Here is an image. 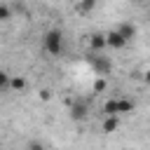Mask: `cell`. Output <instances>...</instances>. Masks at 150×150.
Instances as JSON below:
<instances>
[{"mask_svg": "<svg viewBox=\"0 0 150 150\" xmlns=\"http://www.w3.org/2000/svg\"><path fill=\"white\" fill-rule=\"evenodd\" d=\"M45 49L52 54V56H59L63 52V33L59 28H52L45 33Z\"/></svg>", "mask_w": 150, "mask_h": 150, "instance_id": "1", "label": "cell"}, {"mask_svg": "<svg viewBox=\"0 0 150 150\" xmlns=\"http://www.w3.org/2000/svg\"><path fill=\"white\" fill-rule=\"evenodd\" d=\"M89 66H91V68H94V73H96V75H101V77H103V75H108V73L112 70V61H110L108 56H103V54H94V52L89 54Z\"/></svg>", "mask_w": 150, "mask_h": 150, "instance_id": "2", "label": "cell"}, {"mask_svg": "<svg viewBox=\"0 0 150 150\" xmlns=\"http://www.w3.org/2000/svg\"><path fill=\"white\" fill-rule=\"evenodd\" d=\"M89 115V101L87 98H75L73 103H70V117L75 120V122H80V120H84Z\"/></svg>", "mask_w": 150, "mask_h": 150, "instance_id": "3", "label": "cell"}, {"mask_svg": "<svg viewBox=\"0 0 150 150\" xmlns=\"http://www.w3.org/2000/svg\"><path fill=\"white\" fill-rule=\"evenodd\" d=\"M105 40H108V47H112V49H122L124 45H127V40L122 38V33L115 28V30H110V33H105Z\"/></svg>", "mask_w": 150, "mask_h": 150, "instance_id": "4", "label": "cell"}, {"mask_svg": "<svg viewBox=\"0 0 150 150\" xmlns=\"http://www.w3.org/2000/svg\"><path fill=\"white\" fill-rule=\"evenodd\" d=\"M89 47H91V52H94V54H98L103 47H108L105 35H103V33H91V35H89Z\"/></svg>", "mask_w": 150, "mask_h": 150, "instance_id": "5", "label": "cell"}, {"mask_svg": "<svg viewBox=\"0 0 150 150\" xmlns=\"http://www.w3.org/2000/svg\"><path fill=\"white\" fill-rule=\"evenodd\" d=\"M117 30L122 33V38H124L127 42H131V40L136 38V26H134L131 21H124V23H120V26H117Z\"/></svg>", "mask_w": 150, "mask_h": 150, "instance_id": "6", "label": "cell"}, {"mask_svg": "<svg viewBox=\"0 0 150 150\" xmlns=\"http://www.w3.org/2000/svg\"><path fill=\"white\" fill-rule=\"evenodd\" d=\"M103 112H105V117L120 115V98H108V101L103 103Z\"/></svg>", "mask_w": 150, "mask_h": 150, "instance_id": "7", "label": "cell"}, {"mask_svg": "<svg viewBox=\"0 0 150 150\" xmlns=\"http://www.w3.org/2000/svg\"><path fill=\"white\" fill-rule=\"evenodd\" d=\"M94 7H96V0H80L75 9L80 14H89V12H94Z\"/></svg>", "mask_w": 150, "mask_h": 150, "instance_id": "8", "label": "cell"}, {"mask_svg": "<svg viewBox=\"0 0 150 150\" xmlns=\"http://www.w3.org/2000/svg\"><path fill=\"white\" fill-rule=\"evenodd\" d=\"M101 129H103V134H112V131L117 129V115H115V117H105L103 124H101Z\"/></svg>", "mask_w": 150, "mask_h": 150, "instance_id": "9", "label": "cell"}, {"mask_svg": "<svg viewBox=\"0 0 150 150\" xmlns=\"http://www.w3.org/2000/svg\"><path fill=\"white\" fill-rule=\"evenodd\" d=\"M131 110H134V101L120 98V115H127V112H131Z\"/></svg>", "mask_w": 150, "mask_h": 150, "instance_id": "10", "label": "cell"}, {"mask_svg": "<svg viewBox=\"0 0 150 150\" xmlns=\"http://www.w3.org/2000/svg\"><path fill=\"white\" fill-rule=\"evenodd\" d=\"M9 89H14V91H23V89H26V80H23V77H12Z\"/></svg>", "mask_w": 150, "mask_h": 150, "instance_id": "11", "label": "cell"}, {"mask_svg": "<svg viewBox=\"0 0 150 150\" xmlns=\"http://www.w3.org/2000/svg\"><path fill=\"white\" fill-rule=\"evenodd\" d=\"M105 87H108L105 77H96V80H94V94H101V91H105Z\"/></svg>", "mask_w": 150, "mask_h": 150, "instance_id": "12", "label": "cell"}, {"mask_svg": "<svg viewBox=\"0 0 150 150\" xmlns=\"http://www.w3.org/2000/svg\"><path fill=\"white\" fill-rule=\"evenodd\" d=\"M9 84H12V77H9L7 73H0V91H7Z\"/></svg>", "mask_w": 150, "mask_h": 150, "instance_id": "13", "label": "cell"}, {"mask_svg": "<svg viewBox=\"0 0 150 150\" xmlns=\"http://www.w3.org/2000/svg\"><path fill=\"white\" fill-rule=\"evenodd\" d=\"M9 16H12V9H9V5H5V2H2V5H0V19H2V21H7Z\"/></svg>", "mask_w": 150, "mask_h": 150, "instance_id": "14", "label": "cell"}, {"mask_svg": "<svg viewBox=\"0 0 150 150\" xmlns=\"http://www.w3.org/2000/svg\"><path fill=\"white\" fill-rule=\"evenodd\" d=\"M40 98H42V101H49V98H52V91H49V89H40Z\"/></svg>", "mask_w": 150, "mask_h": 150, "instance_id": "15", "label": "cell"}, {"mask_svg": "<svg viewBox=\"0 0 150 150\" xmlns=\"http://www.w3.org/2000/svg\"><path fill=\"white\" fill-rule=\"evenodd\" d=\"M28 150H42V143H35L33 141V143H28Z\"/></svg>", "mask_w": 150, "mask_h": 150, "instance_id": "16", "label": "cell"}, {"mask_svg": "<svg viewBox=\"0 0 150 150\" xmlns=\"http://www.w3.org/2000/svg\"><path fill=\"white\" fill-rule=\"evenodd\" d=\"M143 80H145V84H148V87H150V68H148V70H145V75H143Z\"/></svg>", "mask_w": 150, "mask_h": 150, "instance_id": "17", "label": "cell"}, {"mask_svg": "<svg viewBox=\"0 0 150 150\" xmlns=\"http://www.w3.org/2000/svg\"><path fill=\"white\" fill-rule=\"evenodd\" d=\"M134 2H138V5H143V2H150V0H134Z\"/></svg>", "mask_w": 150, "mask_h": 150, "instance_id": "18", "label": "cell"}, {"mask_svg": "<svg viewBox=\"0 0 150 150\" xmlns=\"http://www.w3.org/2000/svg\"><path fill=\"white\" fill-rule=\"evenodd\" d=\"M148 19H150V9H148Z\"/></svg>", "mask_w": 150, "mask_h": 150, "instance_id": "19", "label": "cell"}]
</instances>
